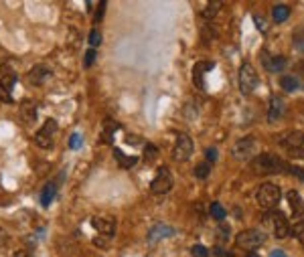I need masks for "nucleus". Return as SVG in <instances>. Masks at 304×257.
<instances>
[{
	"label": "nucleus",
	"mask_w": 304,
	"mask_h": 257,
	"mask_svg": "<svg viewBox=\"0 0 304 257\" xmlns=\"http://www.w3.org/2000/svg\"><path fill=\"white\" fill-rule=\"evenodd\" d=\"M288 162H284L278 156L272 154H259L252 160V168L255 172H262V174H280V172H288Z\"/></svg>",
	"instance_id": "nucleus-1"
},
{
	"label": "nucleus",
	"mask_w": 304,
	"mask_h": 257,
	"mask_svg": "<svg viewBox=\"0 0 304 257\" xmlns=\"http://www.w3.org/2000/svg\"><path fill=\"white\" fill-rule=\"evenodd\" d=\"M264 243H266V233L259 229H246L242 233H237V237H235V245L242 249H248V251H255Z\"/></svg>",
	"instance_id": "nucleus-2"
},
{
	"label": "nucleus",
	"mask_w": 304,
	"mask_h": 257,
	"mask_svg": "<svg viewBox=\"0 0 304 257\" xmlns=\"http://www.w3.org/2000/svg\"><path fill=\"white\" fill-rule=\"evenodd\" d=\"M259 207H264V209H274L280 199H282V192H280V186L274 184V182H264L262 186L257 188V195H255Z\"/></svg>",
	"instance_id": "nucleus-3"
},
{
	"label": "nucleus",
	"mask_w": 304,
	"mask_h": 257,
	"mask_svg": "<svg viewBox=\"0 0 304 257\" xmlns=\"http://www.w3.org/2000/svg\"><path fill=\"white\" fill-rule=\"evenodd\" d=\"M280 146L290 156H304V134L302 132H288L280 138Z\"/></svg>",
	"instance_id": "nucleus-4"
},
{
	"label": "nucleus",
	"mask_w": 304,
	"mask_h": 257,
	"mask_svg": "<svg viewBox=\"0 0 304 257\" xmlns=\"http://www.w3.org/2000/svg\"><path fill=\"white\" fill-rule=\"evenodd\" d=\"M257 87V73L252 63H244L240 67V91L244 95H250Z\"/></svg>",
	"instance_id": "nucleus-5"
},
{
	"label": "nucleus",
	"mask_w": 304,
	"mask_h": 257,
	"mask_svg": "<svg viewBox=\"0 0 304 257\" xmlns=\"http://www.w3.org/2000/svg\"><path fill=\"white\" fill-rule=\"evenodd\" d=\"M255 150H257L255 138H253V136H246V138H242V140L235 142V146H233V150H231V154H233V158H237V160H250V158L255 154Z\"/></svg>",
	"instance_id": "nucleus-6"
},
{
	"label": "nucleus",
	"mask_w": 304,
	"mask_h": 257,
	"mask_svg": "<svg viewBox=\"0 0 304 257\" xmlns=\"http://www.w3.org/2000/svg\"><path fill=\"white\" fill-rule=\"evenodd\" d=\"M172 184H175V180H172L170 170H168L166 166H162V168L158 170L156 178L152 180L150 190H152V195H166V192H170V190H172Z\"/></svg>",
	"instance_id": "nucleus-7"
},
{
	"label": "nucleus",
	"mask_w": 304,
	"mask_h": 257,
	"mask_svg": "<svg viewBox=\"0 0 304 257\" xmlns=\"http://www.w3.org/2000/svg\"><path fill=\"white\" fill-rule=\"evenodd\" d=\"M55 132H57V122H55V120H47L45 126H43L41 130L35 134V144H37L39 148H43V150L51 148V146H53V136H55Z\"/></svg>",
	"instance_id": "nucleus-8"
},
{
	"label": "nucleus",
	"mask_w": 304,
	"mask_h": 257,
	"mask_svg": "<svg viewBox=\"0 0 304 257\" xmlns=\"http://www.w3.org/2000/svg\"><path fill=\"white\" fill-rule=\"evenodd\" d=\"M193 154V140L191 136L187 134H179L177 136V142H175V148H172V158L177 162H185L189 160Z\"/></svg>",
	"instance_id": "nucleus-9"
},
{
	"label": "nucleus",
	"mask_w": 304,
	"mask_h": 257,
	"mask_svg": "<svg viewBox=\"0 0 304 257\" xmlns=\"http://www.w3.org/2000/svg\"><path fill=\"white\" fill-rule=\"evenodd\" d=\"M270 225L274 227V235L276 239H284L290 235V223H288V217L284 215L282 211H276V213H270Z\"/></svg>",
	"instance_id": "nucleus-10"
},
{
	"label": "nucleus",
	"mask_w": 304,
	"mask_h": 257,
	"mask_svg": "<svg viewBox=\"0 0 304 257\" xmlns=\"http://www.w3.org/2000/svg\"><path fill=\"white\" fill-rule=\"evenodd\" d=\"M27 77H29V83H31V85H35V87H41V85H45V83L53 77V71H51L47 65H35V67L27 73Z\"/></svg>",
	"instance_id": "nucleus-11"
},
{
	"label": "nucleus",
	"mask_w": 304,
	"mask_h": 257,
	"mask_svg": "<svg viewBox=\"0 0 304 257\" xmlns=\"http://www.w3.org/2000/svg\"><path fill=\"white\" fill-rule=\"evenodd\" d=\"M16 83V75L14 73H6L0 77V101L2 103H12V87Z\"/></svg>",
	"instance_id": "nucleus-12"
},
{
	"label": "nucleus",
	"mask_w": 304,
	"mask_h": 257,
	"mask_svg": "<svg viewBox=\"0 0 304 257\" xmlns=\"http://www.w3.org/2000/svg\"><path fill=\"white\" fill-rule=\"evenodd\" d=\"M92 227L105 235V237H112V235H116V219H110V217H94L92 219Z\"/></svg>",
	"instance_id": "nucleus-13"
},
{
	"label": "nucleus",
	"mask_w": 304,
	"mask_h": 257,
	"mask_svg": "<svg viewBox=\"0 0 304 257\" xmlns=\"http://www.w3.org/2000/svg\"><path fill=\"white\" fill-rule=\"evenodd\" d=\"M213 67H215L213 61H199L197 65H195V69H193V83L197 85L199 89H205V73L211 71Z\"/></svg>",
	"instance_id": "nucleus-14"
},
{
	"label": "nucleus",
	"mask_w": 304,
	"mask_h": 257,
	"mask_svg": "<svg viewBox=\"0 0 304 257\" xmlns=\"http://www.w3.org/2000/svg\"><path fill=\"white\" fill-rule=\"evenodd\" d=\"M175 233H177V231L172 229V227H168V225H164V223H156L154 227L148 231V241H150V243H156V241H160V239L172 237Z\"/></svg>",
	"instance_id": "nucleus-15"
},
{
	"label": "nucleus",
	"mask_w": 304,
	"mask_h": 257,
	"mask_svg": "<svg viewBox=\"0 0 304 257\" xmlns=\"http://www.w3.org/2000/svg\"><path fill=\"white\" fill-rule=\"evenodd\" d=\"M284 110H286V103L280 95H272L270 99V110H268V122L274 124L278 122L282 116H284Z\"/></svg>",
	"instance_id": "nucleus-16"
},
{
	"label": "nucleus",
	"mask_w": 304,
	"mask_h": 257,
	"mask_svg": "<svg viewBox=\"0 0 304 257\" xmlns=\"http://www.w3.org/2000/svg\"><path fill=\"white\" fill-rule=\"evenodd\" d=\"M262 65L268 69V71H272V73H280L282 69L286 67V59L282 57V55H278V57H270L266 51H262Z\"/></svg>",
	"instance_id": "nucleus-17"
},
{
	"label": "nucleus",
	"mask_w": 304,
	"mask_h": 257,
	"mask_svg": "<svg viewBox=\"0 0 304 257\" xmlns=\"http://www.w3.org/2000/svg\"><path fill=\"white\" fill-rule=\"evenodd\" d=\"M57 186H59V182H55V180H51L43 186V192H41V205L43 207H49L53 203V199L57 195Z\"/></svg>",
	"instance_id": "nucleus-18"
},
{
	"label": "nucleus",
	"mask_w": 304,
	"mask_h": 257,
	"mask_svg": "<svg viewBox=\"0 0 304 257\" xmlns=\"http://www.w3.org/2000/svg\"><path fill=\"white\" fill-rule=\"evenodd\" d=\"M118 124L114 120H103V128H101V142L103 144H112L114 142V134L118 130Z\"/></svg>",
	"instance_id": "nucleus-19"
},
{
	"label": "nucleus",
	"mask_w": 304,
	"mask_h": 257,
	"mask_svg": "<svg viewBox=\"0 0 304 257\" xmlns=\"http://www.w3.org/2000/svg\"><path fill=\"white\" fill-rule=\"evenodd\" d=\"M20 118H23L25 124H35L37 120V108L29 101H23L20 103Z\"/></svg>",
	"instance_id": "nucleus-20"
},
{
	"label": "nucleus",
	"mask_w": 304,
	"mask_h": 257,
	"mask_svg": "<svg viewBox=\"0 0 304 257\" xmlns=\"http://www.w3.org/2000/svg\"><path fill=\"white\" fill-rule=\"evenodd\" d=\"M288 203L292 209V215H302L304 213V201L300 199V195L296 190H288Z\"/></svg>",
	"instance_id": "nucleus-21"
},
{
	"label": "nucleus",
	"mask_w": 304,
	"mask_h": 257,
	"mask_svg": "<svg viewBox=\"0 0 304 257\" xmlns=\"http://www.w3.org/2000/svg\"><path fill=\"white\" fill-rule=\"evenodd\" d=\"M114 156H116V162H118L122 168H132V166H136V162H138L136 156H128V154H124L120 148H114Z\"/></svg>",
	"instance_id": "nucleus-22"
},
{
	"label": "nucleus",
	"mask_w": 304,
	"mask_h": 257,
	"mask_svg": "<svg viewBox=\"0 0 304 257\" xmlns=\"http://www.w3.org/2000/svg\"><path fill=\"white\" fill-rule=\"evenodd\" d=\"M280 87L284 91H288V93H292V91H296L300 87V81H298L296 75H282L280 77Z\"/></svg>",
	"instance_id": "nucleus-23"
},
{
	"label": "nucleus",
	"mask_w": 304,
	"mask_h": 257,
	"mask_svg": "<svg viewBox=\"0 0 304 257\" xmlns=\"http://www.w3.org/2000/svg\"><path fill=\"white\" fill-rule=\"evenodd\" d=\"M290 16V6L286 4H276L272 8V18H274V23H284V20Z\"/></svg>",
	"instance_id": "nucleus-24"
},
{
	"label": "nucleus",
	"mask_w": 304,
	"mask_h": 257,
	"mask_svg": "<svg viewBox=\"0 0 304 257\" xmlns=\"http://www.w3.org/2000/svg\"><path fill=\"white\" fill-rule=\"evenodd\" d=\"M209 215H211L215 221H223L227 213H225V209H223L219 203H211V205H209Z\"/></svg>",
	"instance_id": "nucleus-25"
},
{
	"label": "nucleus",
	"mask_w": 304,
	"mask_h": 257,
	"mask_svg": "<svg viewBox=\"0 0 304 257\" xmlns=\"http://www.w3.org/2000/svg\"><path fill=\"white\" fill-rule=\"evenodd\" d=\"M193 174L197 176L199 180H205L209 174H211V164H207V162H203V164H199V166H195V170H193Z\"/></svg>",
	"instance_id": "nucleus-26"
},
{
	"label": "nucleus",
	"mask_w": 304,
	"mask_h": 257,
	"mask_svg": "<svg viewBox=\"0 0 304 257\" xmlns=\"http://www.w3.org/2000/svg\"><path fill=\"white\" fill-rule=\"evenodd\" d=\"M290 233L304 245V221H296V223L290 227Z\"/></svg>",
	"instance_id": "nucleus-27"
},
{
	"label": "nucleus",
	"mask_w": 304,
	"mask_h": 257,
	"mask_svg": "<svg viewBox=\"0 0 304 257\" xmlns=\"http://www.w3.org/2000/svg\"><path fill=\"white\" fill-rule=\"evenodd\" d=\"M217 37V27L215 25H205L203 29H201V39H203V43H209L211 39H215Z\"/></svg>",
	"instance_id": "nucleus-28"
},
{
	"label": "nucleus",
	"mask_w": 304,
	"mask_h": 257,
	"mask_svg": "<svg viewBox=\"0 0 304 257\" xmlns=\"http://www.w3.org/2000/svg\"><path fill=\"white\" fill-rule=\"evenodd\" d=\"M156 156H158V148H156L154 144L146 142V146H144V160H146V162H152Z\"/></svg>",
	"instance_id": "nucleus-29"
},
{
	"label": "nucleus",
	"mask_w": 304,
	"mask_h": 257,
	"mask_svg": "<svg viewBox=\"0 0 304 257\" xmlns=\"http://www.w3.org/2000/svg\"><path fill=\"white\" fill-rule=\"evenodd\" d=\"M221 6H223L221 2H211V4H207V8L203 10V16H205V18H213V16L217 14V10H219Z\"/></svg>",
	"instance_id": "nucleus-30"
},
{
	"label": "nucleus",
	"mask_w": 304,
	"mask_h": 257,
	"mask_svg": "<svg viewBox=\"0 0 304 257\" xmlns=\"http://www.w3.org/2000/svg\"><path fill=\"white\" fill-rule=\"evenodd\" d=\"M292 41H294V47H296L298 51H304V29L296 31L294 37H292Z\"/></svg>",
	"instance_id": "nucleus-31"
},
{
	"label": "nucleus",
	"mask_w": 304,
	"mask_h": 257,
	"mask_svg": "<svg viewBox=\"0 0 304 257\" xmlns=\"http://www.w3.org/2000/svg\"><path fill=\"white\" fill-rule=\"evenodd\" d=\"M81 146H83V136H81L79 132L71 134V138H69V148H71V150H79Z\"/></svg>",
	"instance_id": "nucleus-32"
},
{
	"label": "nucleus",
	"mask_w": 304,
	"mask_h": 257,
	"mask_svg": "<svg viewBox=\"0 0 304 257\" xmlns=\"http://www.w3.org/2000/svg\"><path fill=\"white\" fill-rule=\"evenodd\" d=\"M191 253H193V257H209V249L203 245H193Z\"/></svg>",
	"instance_id": "nucleus-33"
},
{
	"label": "nucleus",
	"mask_w": 304,
	"mask_h": 257,
	"mask_svg": "<svg viewBox=\"0 0 304 257\" xmlns=\"http://www.w3.org/2000/svg\"><path fill=\"white\" fill-rule=\"evenodd\" d=\"M100 43H101V33H100L98 29H94L92 35H90V45H92V49L100 47Z\"/></svg>",
	"instance_id": "nucleus-34"
},
{
	"label": "nucleus",
	"mask_w": 304,
	"mask_h": 257,
	"mask_svg": "<svg viewBox=\"0 0 304 257\" xmlns=\"http://www.w3.org/2000/svg\"><path fill=\"white\" fill-rule=\"evenodd\" d=\"M227 237H229V225L221 223L219 229H217V239H219V241H225Z\"/></svg>",
	"instance_id": "nucleus-35"
},
{
	"label": "nucleus",
	"mask_w": 304,
	"mask_h": 257,
	"mask_svg": "<svg viewBox=\"0 0 304 257\" xmlns=\"http://www.w3.org/2000/svg\"><path fill=\"white\" fill-rule=\"evenodd\" d=\"M105 6H107V2H105V0H100V4H98V10H96V14H94V20H96V23H100V20L103 18Z\"/></svg>",
	"instance_id": "nucleus-36"
},
{
	"label": "nucleus",
	"mask_w": 304,
	"mask_h": 257,
	"mask_svg": "<svg viewBox=\"0 0 304 257\" xmlns=\"http://www.w3.org/2000/svg\"><path fill=\"white\" fill-rule=\"evenodd\" d=\"M288 172L294 174V176H298V178L304 182V168H300V166H296V164H290V166H288Z\"/></svg>",
	"instance_id": "nucleus-37"
},
{
	"label": "nucleus",
	"mask_w": 304,
	"mask_h": 257,
	"mask_svg": "<svg viewBox=\"0 0 304 257\" xmlns=\"http://www.w3.org/2000/svg\"><path fill=\"white\" fill-rule=\"evenodd\" d=\"M96 59H98V53H96V49H90L88 53H85V67H92L94 63H96Z\"/></svg>",
	"instance_id": "nucleus-38"
},
{
	"label": "nucleus",
	"mask_w": 304,
	"mask_h": 257,
	"mask_svg": "<svg viewBox=\"0 0 304 257\" xmlns=\"http://www.w3.org/2000/svg\"><path fill=\"white\" fill-rule=\"evenodd\" d=\"M205 158H207V164H209V162L213 164V162L217 160V148H207V150H205Z\"/></svg>",
	"instance_id": "nucleus-39"
},
{
	"label": "nucleus",
	"mask_w": 304,
	"mask_h": 257,
	"mask_svg": "<svg viewBox=\"0 0 304 257\" xmlns=\"http://www.w3.org/2000/svg\"><path fill=\"white\" fill-rule=\"evenodd\" d=\"M253 23L257 25V29L262 31V33H266V31H268V29H266V23H264V18H262V16H253Z\"/></svg>",
	"instance_id": "nucleus-40"
},
{
	"label": "nucleus",
	"mask_w": 304,
	"mask_h": 257,
	"mask_svg": "<svg viewBox=\"0 0 304 257\" xmlns=\"http://www.w3.org/2000/svg\"><path fill=\"white\" fill-rule=\"evenodd\" d=\"M215 253H217V257H233V253H229V251H225L221 247H215Z\"/></svg>",
	"instance_id": "nucleus-41"
},
{
	"label": "nucleus",
	"mask_w": 304,
	"mask_h": 257,
	"mask_svg": "<svg viewBox=\"0 0 304 257\" xmlns=\"http://www.w3.org/2000/svg\"><path fill=\"white\" fill-rule=\"evenodd\" d=\"M6 239H8V235H6V231L0 227V247H4L6 245Z\"/></svg>",
	"instance_id": "nucleus-42"
},
{
	"label": "nucleus",
	"mask_w": 304,
	"mask_h": 257,
	"mask_svg": "<svg viewBox=\"0 0 304 257\" xmlns=\"http://www.w3.org/2000/svg\"><path fill=\"white\" fill-rule=\"evenodd\" d=\"M270 257H288V255H286L284 251H280V249H276V251H272V253H270Z\"/></svg>",
	"instance_id": "nucleus-43"
},
{
	"label": "nucleus",
	"mask_w": 304,
	"mask_h": 257,
	"mask_svg": "<svg viewBox=\"0 0 304 257\" xmlns=\"http://www.w3.org/2000/svg\"><path fill=\"white\" fill-rule=\"evenodd\" d=\"M14 257H33V255H31L29 251H18V253L14 255Z\"/></svg>",
	"instance_id": "nucleus-44"
},
{
	"label": "nucleus",
	"mask_w": 304,
	"mask_h": 257,
	"mask_svg": "<svg viewBox=\"0 0 304 257\" xmlns=\"http://www.w3.org/2000/svg\"><path fill=\"white\" fill-rule=\"evenodd\" d=\"M248 257H259V255H257L255 251H250V253H248Z\"/></svg>",
	"instance_id": "nucleus-45"
},
{
	"label": "nucleus",
	"mask_w": 304,
	"mask_h": 257,
	"mask_svg": "<svg viewBox=\"0 0 304 257\" xmlns=\"http://www.w3.org/2000/svg\"><path fill=\"white\" fill-rule=\"evenodd\" d=\"M298 71H304V61H302L300 65H298Z\"/></svg>",
	"instance_id": "nucleus-46"
}]
</instances>
